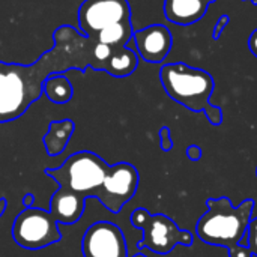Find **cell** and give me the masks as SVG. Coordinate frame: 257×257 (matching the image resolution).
<instances>
[{
  "label": "cell",
  "instance_id": "6da1fadb",
  "mask_svg": "<svg viewBox=\"0 0 257 257\" xmlns=\"http://www.w3.org/2000/svg\"><path fill=\"white\" fill-rule=\"evenodd\" d=\"M54 45L30 65L0 62V123L21 117L42 93L44 81L53 74L89 66L110 72L114 48L102 45L72 26H59L53 33Z\"/></svg>",
  "mask_w": 257,
  "mask_h": 257
},
{
  "label": "cell",
  "instance_id": "7a4b0ae2",
  "mask_svg": "<svg viewBox=\"0 0 257 257\" xmlns=\"http://www.w3.org/2000/svg\"><path fill=\"white\" fill-rule=\"evenodd\" d=\"M206 208L196 224L199 239L208 245L227 248L229 257H253L247 244V233L254 200L247 199L233 206L229 197L208 199Z\"/></svg>",
  "mask_w": 257,
  "mask_h": 257
},
{
  "label": "cell",
  "instance_id": "3957f363",
  "mask_svg": "<svg viewBox=\"0 0 257 257\" xmlns=\"http://www.w3.org/2000/svg\"><path fill=\"white\" fill-rule=\"evenodd\" d=\"M160 80L173 101L191 111H203L214 126L223 122L221 108L209 102L215 87L209 72L185 63H167L160 69Z\"/></svg>",
  "mask_w": 257,
  "mask_h": 257
},
{
  "label": "cell",
  "instance_id": "277c9868",
  "mask_svg": "<svg viewBox=\"0 0 257 257\" xmlns=\"http://www.w3.org/2000/svg\"><path fill=\"white\" fill-rule=\"evenodd\" d=\"M110 166L96 154L81 151L69 155L57 169H47L45 175L54 179L60 188L75 193L81 197L98 199L104 197L102 185Z\"/></svg>",
  "mask_w": 257,
  "mask_h": 257
},
{
  "label": "cell",
  "instance_id": "5b68a950",
  "mask_svg": "<svg viewBox=\"0 0 257 257\" xmlns=\"http://www.w3.org/2000/svg\"><path fill=\"white\" fill-rule=\"evenodd\" d=\"M131 224L143 232L137 244L139 248H148L157 254H169L176 245H193V233L182 230L164 214H151L145 208H137L131 214Z\"/></svg>",
  "mask_w": 257,
  "mask_h": 257
},
{
  "label": "cell",
  "instance_id": "8992f818",
  "mask_svg": "<svg viewBox=\"0 0 257 257\" xmlns=\"http://www.w3.org/2000/svg\"><path fill=\"white\" fill-rule=\"evenodd\" d=\"M14 241L26 250H42L62 239L57 221L50 211L24 208L12 224Z\"/></svg>",
  "mask_w": 257,
  "mask_h": 257
},
{
  "label": "cell",
  "instance_id": "52a82bcc",
  "mask_svg": "<svg viewBox=\"0 0 257 257\" xmlns=\"http://www.w3.org/2000/svg\"><path fill=\"white\" fill-rule=\"evenodd\" d=\"M80 32L95 39L107 26L131 21V8L128 0H84L78 8Z\"/></svg>",
  "mask_w": 257,
  "mask_h": 257
},
{
  "label": "cell",
  "instance_id": "ba28073f",
  "mask_svg": "<svg viewBox=\"0 0 257 257\" xmlns=\"http://www.w3.org/2000/svg\"><path fill=\"white\" fill-rule=\"evenodd\" d=\"M139 182L140 176L133 164L119 163L110 166L102 185L104 197L101 203L113 214L120 212V209L136 196Z\"/></svg>",
  "mask_w": 257,
  "mask_h": 257
},
{
  "label": "cell",
  "instance_id": "9c48e42d",
  "mask_svg": "<svg viewBox=\"0 0 257 257\" xmlns=\"http://www.w3.org/2000/svg\"><path fill=\"white\" fill-rule=\"evenodd\" d=\"M81 253L83 257H128L123 232L110 221H98L84 232Z\"/></svg>",
  "mask_w": 257,
  "mask_h": 257
},
{
  "label": "cell",
  "instance_id": "30bf717a",
  "mask_svg": "<svg viewBox=\"0 0 257 257\" xmlns=\"http://www.w3.org/2000/svg\"><path fill=\"white\" fill-rule=\"evenodd\" d=\"M133 39L139 56L149 63L163 62L169 56L173 44L170 30L163 24H151L140 29L134 32Z\"/></svg>",
  "mask_w": 257,
  "mask_h": 257
},
{
  "label": "cell",
  "instance_id": "8fae6325",
  "mask_svg": "<svg viewBox=\"0 0 257 257\" xmlns=\"http://www.w3.org/2000/svg\"><path fill=\"white\" fill-rule=\"evenodd\" d=\"M86 202L84 197L59 187L50 200V212L57 224H75L84 212Z\"/></svg>",
  "mask_w": 257,
  "mask_h": 257
},
{
  "label": "cell",
  "instance_id": "7c38bea8",
  "mask_svg": "<svg viewBox=\"0 0 257 257\" xmlns=\"http://www.w3.org/2000/svg\"><path fill=\"white\" fill-rule=\"evenodd\" d=\"M215 0H166V18L179 26H191L197 23L208 11V6Z\"/></svg>",
  "mask_w": 257,
  "mask_h": 257
},
{
  "label": "cell",
  "instance_id": "4fadbf2b",
  "mask_svg": "<svg viewBox=\"0 0 257 257\" xmlns=\"http://www.w3.org/2000/svg\"><path fill=\"white\" fill-rule=\"evenodd\" d=\"M74 131H75L74 120H71V119L53 120L48 126L47 134L44 136L45 152L51 157L60 155L66 149Z\"/></svg>",
  "mask_w": 257,
  "mask_h": 257
},
{
  "label": "cell",
  "instance_id": "5bb4252c",
  "mask_svg": "<svg viewBox=\"0 0 257 257\" xmlns=\"http://www.w3.org/2000/svg\"><path fill=\"white\" fill-rule=\"evenodd\" d=\"M133 35H134V30H133L131 21L114 23V24L104 27L95 36L93 41H96L102 45L111 47V48H117V47H126V44L130 42Z\"/></svg>",
  "mask_w": 257,
  "mask_h": 257
},
{
  "label": "cell",
  "instance_id": "9a60e30c",
  "mask_svg": "<svg viewBox=\"0 0 257 257\" xmlns=\"http://www.w3.org/2000/svg\"><path fill=\"white\" fill-rule=\"evenodd\" d=\"M42 93L54 104H66L74 95V87L65 74H53L44 81Z\"/></svg>",
  "mask_w": 257,
  "mask_h": 257
},
{
  "label": "cell",
  "instance_id": "2e32d148",
  "mask_svg": "<svg viewBox=\"0 0 257 257\" xmlns=\"http://www.w3.org/2000/svg\"><path fill=\"white\" fill-rule=\"evenodd\" d=\"M247 244H248V248H250L253 257H257V217L251 218V221L248 224Z\"/></svg>",
  "mask_w": 257,
  "mask_h": 257
},
{
  "label": "cell",
  "instance_id": "e0dca14e",
  "mask_svg": "<svg viewBox=\"0 0 257 257\" xmlns=\"http://www.w3.org/2000/svg\"><path fill=\"white\" fill-rule=\"evenodd\" d=\"M160 148L163 149V152H170L173 149V140H172V133L169 126H163L160 128Z\"/></svg>",
  "mask_w": 257,
  "mask_h": 257
},
{
  "label": "cell",
  "instance_id": "ac0fdd59",
  "mask_svg": "<svg viewBox=\"0 0 257 257\" xmlns=\"http://www.w3.org/2000/svg\"><path fill=\"white\" fill-rule=\"evenodd\" d=\"M229 21H230V17L229 15H221L218 20H217V23H215V26H214V32H212V36H214V39H218L221 35H223V30L227 27V24H229Z\"/></svg>",
  "mask_w": 257,
  "mask_h": 257
},
{
  "label": "cell",
  "instance_id": "d6986e66",
  "mask_svg": "<svg viewBox=\"0 0 257 257\" xmlns=\"http://www.w3.org/2000/svg\"><path fill=\"white\" fill-rule=\"evenodd\" d=\"M187 157L191 160V161H199L202 157H203V151L199 145H191L187 148Z\"/></svg>",
  "mask_w": 257,
  "mask_h": 257
},
{
  "label": "cell",
  "instance_id": "ffe728a7",
  "mask_svg": "<svg viewBox=\"0 0 257 257\" xmlns=\"http://www.w3.org/2000/svg\"><path fill=\"white\" fill-rule=\"evenodd\" d=\"M248 47H250V51L257 57V29L251 33V36L248 39Z\"/></svg>",
  "mask_w": 257,
  "mask_h": 257
},
{
  "label": "cell",
  "instance_id": "44dd1931",
  "mask_svg": "<svg viewBox=\"0 0 257 257\" xmlns=\"http://www.w3.org/2000/svg\"><path fill=\"white\" fill-rule=\"evenodd\" d=\"M33 200H35L33 194H32V193H27V194H24V197L21 199V203H23L24 208H33Z\"/></svg>",
  "mask_w": 257,
  "mask_h": 257
},
{
  "label": "cell",
  "instance_id": "7402d4cb",
  "mask_svg": "<svg viewBox=\"0 0 257 257\" xmlns=\"http://www.w3.org/2000/svg\"><path fill=\"white\" fill-rule=\"evenodd\" d=\"M6 206H8V202L5 199H0V218L3 217V214L6 211Z\"/></svg>",
  "mask_w": 257,
  "mask_h": 257
},
{
  "label": "cell",
  "instance_id": "603a6c76",
  "mask_svg": "<svg viewBox=\"0 0 257 257\" xmlns=\"http://www.w3.org/2000/svg\"><path fill=\"white\" fill-rule=\"evenodd\" d=\"M248 2H251V3H254V5H257V0H248Z\"/></svg>",
  "mask_w": 257,
  "mask_h": 257
},
{
  "label": "cell",
  "instance_id": "cb8c5ba5",
  "mask_svg": "<svg viewBox=\"0 0 257 257\" xmlns=\"http://www.w3.org/2000/svg\"><path fill=\"white\" fill-rule=\"evenodd\" d=\"M256 176H257V169H256Z\"/></svg>",
  "mask_w": 257,
  "mask_h": 257
}]
</instances>
